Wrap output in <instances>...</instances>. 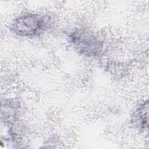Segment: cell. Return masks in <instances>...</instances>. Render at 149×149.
<instances>
[{
  "label": "cell",
  "mask_w": 149,
  "mask_h": 149,
  "mask_svg": "<svg viewBox=\"0 0 149 149\" xmlns=\"http://www.w3.org/2000/svg\"><path fill=\"white\" fill-rule=\"evenodd\" d=\"M47 22L44 18L37 14L27 13L16 18L12 30L16 34L23 37H34L41 34L45 29Z\"/></svg>",
  "instance_id": "cell-1"
},
{
  "label": "cell",
  "mask_w": 149,
  "mask_h": 149,
  "mask_svg": "<svg viewBox=\"0 0 149 149\" xmlns=\"http://www.w3.org/2000/svg\"><path fill=\"white\" fill-rule=\"evenodd\" d=\"M70 39L78 51L86 55H95L101 47L98 39L88 31H77L70 36Z\"/></svg>",
  "instance_id": "cell-2"
},
{
  "label": "cell",
  "mask_w": 149,
  "mask_h": 149,
  "mask_svg": "<svg viewBox=\"0 0 149 149\" xmlns=\"http://www.w3.org/2000/svg\"><path fill=\"white\" fill-rule=\"evenodd\" d=\"M148 102L146 101L136 109L132 116L133 125L140 130H145L148 127Z\"/></svg>",
  "instance_id": "cell-3"
}]
</instances>
